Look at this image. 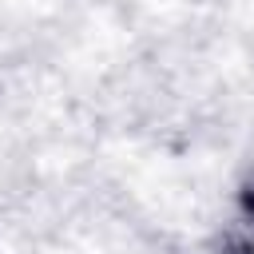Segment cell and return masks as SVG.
I'll return each mask as SVG.
<instances>
[{"mask_svg": "<svg viewBox=\"0 0 254 254\" xmlns=\"http://www.w3.org/2000/svg\"><path fill=\"white\" fill-rule=\"evenodd\" d=\"M214 254H254V167L230 194V210L214 234Z\"/></svg>", "mask_w": 254, "mask_h": 254, "instance_id": "obj_1", "label": "cell"}]
</instances>
